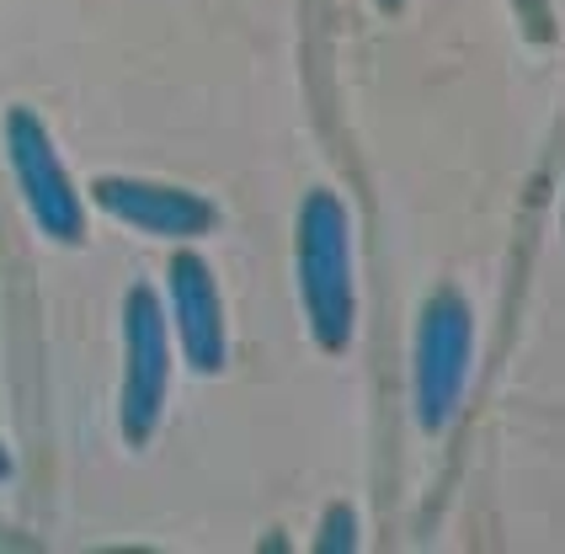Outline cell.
<instances>
[{
    "instance_id": "cell-6",
    "label": "cell",
    "mask_w": 565,
    "mask_h": 554,
    "mask_svg": "<svg viewBox=\"0 0 565 554\" xmlns=\"http://www.w3.org/2000/svg\"><path fill=\"white\" fill-rule=\"evenodd\" d=\"M171 326H177V341H182V358H188L192 373L203 379H220L224 363H230V326H224V299L220 283L209 273L203 256H171Z\"/></svg>"
},
{
    "instance_id": "cell-8",
    "label": "cell",
    "mask_w": 565,
    "mask_h": 554,
    "mask_svg": "<svg viewBox=\"0 0 565 554\" xmlns=\"http://www.w3.org/2000/svg\"><path fill=\"white\" fill-rule=\"evenodd\" d=\"M518 6H523V17H534L539 28H544V0H518Z\"/></svg>"
},
{
    "instance_id": "cell-5",
    "label": "cell",
    "mask_w": 565,
    "mask_h": 554,
    "mask_svg": "<svg viewBox=\"0 0 565 554\" xmlns=\"http://www.w3.org/2000/svg\"><path fill=\"white\" fill-rule=\"evenodd\" d=\"M92 203L107 219H118L139 235H156V241H198L220 224L209 198L171 182H139V177H96Z\"/></svg>"
},
{
    "instance_id": "cell-3",
    "label": "cell",
    "mask_w": 565,
    "mask_h": 554,
    "mask_svg": "<svg viewBox=\"0 0 565 554\" xmlns=\"http://www.w3.org/2000/svg\"><path fill=\"white\" fill-rule=\"evenodd\" d=\"M6 160H11L17 187H22L32 224L49 241H60V246H81L86 241V203H81V192L70 182L49 128L38 124V113H28V107L6 113Z\"/></svg>"
},
{
    "instance_id": "cell-1",
    "label": "cell",
    "mask_w": 565,
    "mask_h": 554,
    "mask_svg": "<svg viewBox=\"0 0 565 554\" xmlns=\"http://www.w3.org/2000/svg\"><path fill=\"white\" fill-rule=\"evenodd\" d=\"M294 262H299V299L315 347L347 352L358 331V283H352V224L337 192L315 187L294 224Z\"/></svg>"
},
{
    "instance_id": "cell-10",
    "label": "cell",
    "mask_w": 565,
    "mask_h": 554,
    "mask_svg": "<svg viewBox=\"0 0 565 554\" xmlns=\"http://www.w3.org/2000/svg\"><path fill=\"white\" fill-rule=\"evenodd\" d=\"M379 6H384V11H401V6H406V0H379Z\"/></svg>"
},
{
    "instance_id": "cell-4",
    "label": "cell",
    "mask_w": 565,
    "mask_h": 554,
    "mask_svg": "<svg viewBox=\"0 0 565 554\" xmlns=\"http://www.w3.org/2000/svg\"><path fill=\"white\" fill-rule=\"evenodd\" d=\"M124 358L128 363H124L118 416H124V437L139 448L160 427L166 390H171V320H166V309H160L150 283L128 288L124 299Z\"/></svg>"
},
{
    "instance_id": "cell-7",
    "label": "cell",
    "mask_w": 565,
    "mask_h": 554,
    "mask_svg": "<svg viewBox=\"0 0 565 554\" xmlns=\"http://www.w3.org/2000/svg\"><path fill=\"white\" fill-rule=\"evenodd\" d=\"M315 550L320 554H352L358 550V518H352V507H331V512H326Z\"/></svg>"
},
{
    "instance_id": "cell-9",
    "label": "cell",
    "mask_w": 565,
    "mask_h": 554,
    "mask_svg": "<svg viewBox=\"0 0 565 554\" xmlns=\"http://www.w3.org/2000/svg\"><path fill=\"white\" fill-rule=\"evenodd\" d=\"M11 475V454H6V443H0V480Z\"/></svg>"
},
{
    "instance_id": "cell-2",
    "label": "cell",
    "mask_w": 565,
    "mask_h": 554,
    "mask_svg": "<svg viewBox=\"0 0 565 554\" xmlns=\"http://www.w3.org/2000/svg\"><path fill=\"white\" fill-rule=\"evenodd\" d=\"M475 320L459 288H438L422 320H416V352H411V405L427 432H448L470 384Z\"/></svg>"
}]
</instances>
